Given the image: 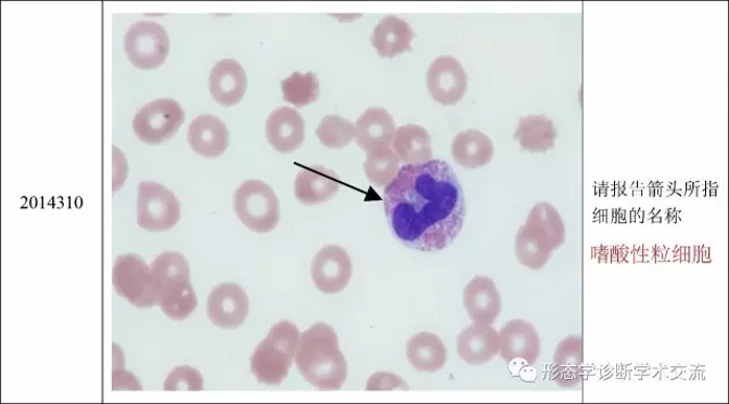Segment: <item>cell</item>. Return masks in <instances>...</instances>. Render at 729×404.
I'll list each match as a JSON object with an SVG mask.
<instances>
[{
	"label": "cell",
	"mask_w": 729,
	"mask_h": 404,
	"mask_svg": "<svg viewBox=\"0 0 729 404\" xmlns=\"http://www.w3.org/2000/svg\"><path fill=\"white\" fill-rule=\"evenodd\" d=\"M383 200L393 234L409 249L444 251L463 229L464 192L446 161L401 167L385 187Z\"/></svg>",
	"instance_id": "1"
},
{
	"label": "cell",
	"mask_w": 729,
	"mask_h": 404,
	"mask_svg": "<svg viewBox=\"0 0 729 404\" xmlns=\"http://www.w3.org/2000/svg\"><path fill=\"white\" fill-rule=\"evenodd\" d=\"M302 376L321 391H338L345 386L348 365L338 346L334 328L318 323L306 330L295 353Z\"/></svg>",
	"instance_id": "2"
},
{
	"label": "cell",
	"mask_w": 729,
	"mask_h": 404,
	"mask_svg": "<svg viewBox=\"0 0 729 404\" xmlns=\"http://www.w3.org/2000/svg\"><path fill=\"white\" fill-rule=\"evenodd\" d=\"M565 242V226L559 211L547 201L537 204L515 237V255L523 265L539 271Z\"/></svg>",
	"instance_id": "3"
},
{
	"label": "cell",
	"mask_w": 729,
	"mask_h": 404,
	"mask_svg": "<svg viewBox=\"0 0 729 404\" xmlns=\"http://www.w3.org/2000/svg\"><path fill=\"white\" fill-rule=\"evenodd\" d=\"M298 327L290 322L273 325L267 338L251 356V372L260 385L279 387L289 376V370L300 342Z\"/></svg>",
	"instance_id": "4"
},
{
	"label": "cell",
	"mask_w": 729,
	"mask_h": 404,
	"mask_svg": "<svg viewBox=\"0 0 729 404\" xmlns=\"http://www.w3.org/2000/svg\"><path fill=\"white\" fill-rule=\"evenodd\" d=\"M153 273L163 284L159 308L175 322L189 318L199 300L191 283L190 263L175 251L159 255L151 264Z\"/></svg>",
	"instance_id": "5"
},
{
	"label": "cell",
	"mask_w": 729,
	"mask_h": 404,
	"mask_svg": "<svg viewBox=\"0 0 729 404\" xmlns=\"http://www.w3.org/2000/svg\"><path fill=\"white\" fill-rule=\"evenodd\" d=\"M112 283L117 295L136 308L149 309L162 301L163 284L139 256L118 257L113 265Z\"/></svg>",
	"instance_id": "6"
},
{
	"label": "cell",
	"mask_w": 729,
	"mask_h": 404,
	"mask_svg": "<svg viewBox=\"0 0 729 404\" xmlns=\"http://www.w3.org/2000/svg\"><path fill=\"white\" fill-rule=\"evenodd\" d=\"M234 210L244 226L258 234L269 233L280 221V200L261 181L244 182L235 192Z\"/></svg>",
	"instance_id": "7"
},
{
	"label": "cell",
	"mask_w": 729,
	"mask_h": 404,
	"mask_svg": "<svg viewBox=\"0 0 729 404\" xmlns=\"http://www.w3.org/2000/svg\"><path fill=\"white\" fill-rule=\"evenodd\" d=\"M186 121V112L171 99H159L144 105L133 118L136 136L149 145L169 142Z\"/></svg>",
	"instance_id": "8"
},
{
	"label": "cell",
	"mask_w": 729,
	"mask_h": 404,
	"mask_svg": "<svg viewBox=\"0 0 729 404\" xmlns=\"http://www.w3.org/2000/svg\"><path fill=\"white\" fill-rule=\"evenodd\" d=\"M125 51L139 69L154 70L162 66L170 51L166 29L154 21L136 22L125 35Z\"/></svg>",
	"instance_id": "9"
},
{
	"label": "cell",
	"mask_w": 729,
	"mask_h": 404,
	"mask_svg": "<svg viewBox=\"0 0 729 404\" xmlns=\"http://www.w3.org/2000/svg\"><path fill=\"white\" fill-rule=\"evenodd\" d=\"M180 220V204L176 195L164 185L143 182L137 200V223L148 232L164 233Z\"/></svg>",
	"instance_id": "10"
},
{
	"label": "cell",
	"mask_w": 729,
	"mask_h": 404,
	"mask_svg": "<svg viewBox=\"0 0 729 404\" xmlns=\"http://www.w3.org/2000/svg\"><path fill=\"white\" fill-rule=\"evenodd\" d=\"M310 273L319 290L324 295H337L351 279L353 262L344 248L328 245L315 256Z\"/></svg>",
	"instance_id": "11"
},
{
	"label": "cell",
	"mask_w": 729,
	"mask_h": 404,
	"mask_svg": "<svg viewBox=\"0 0 729 404\" xmlns=\"http://www.w3.org/2000/svg\"><path fill=\"white\" fill-rule=\"evenodd\" d=\"M426 86L433 100L443 105L458 104L468 91V75L452 56H439L427 69Z\"/></svg>",
	"instance_id": "12"
},
{
	"label": "cell",
	"mask_w": 729,
	"mask_h": 404,
	"mask_svg": "<svg viewBox=\"0 0 729 404\" xmlns=\"http://www.w3.org/2000/svg\"><path fill=\"white\" fill-rule=\"evenodd\" d=\"M250 310L245 290L238 284H220L208 297L207 312L212 323L221 329H236Z\"/></svg>",
	"instance_id": "13"
},
{
	"label": "cell",
	"mask_w": 729,
	"mask_h": 404,
	"mask_svg": "<svg viewBox=\"0 0 729 404\" xmlns=\"http://www.w3.org/2000/svg\"><path fill=\"white\" fill-rule=\"evenodd\" d=\"M500 356L508 364L515 361L534 366L540 356L541 342L535 326L526 321L513 320L498 333Z\"/></svg>",
	"instance_id": "14"
},
{
	"label": "cell",
	"mask_w": 729,
	"mask_h": 404,
	"mask_svg": "<svg viewBox=\"0 0 729 404\" xmlns=\"http://www.w3.org/2000/svg\"><path fill=\"white\" fill-rule=\"evenodd\" d=\"M269 144L280 153L298 151L306 139V123L293 107L281 106L273 109L266 122Z\"/></svg>",
	"instance_id": "15"
},
{
	"label": "cell",
	"mask_w": 729,
	"mask_h": 404,
	"mask_svg": "<svg viewBox=\"0 0 729 404\" xmlns=\"http://www.w3.org/2000/svg\"><path fill=\"white\" fill-rule=\"evenodd\" d=\"M463 303L472 322L493 325L501 312V298L495 282L476 276L463 291Z\"/></svg>",
	"instance_id": "16"
},
{
	"label": "cell",
	"mask_w": 729,
	"mask_h": 404,
	"mask_svg": "<svg viewBox=\"0 0 729 404\" xmlns=\"http://www.w3.org/2000/svg\"><path fill=\"white\" fill-rule=\"evenodd\" d=\"M341 188L337 174L323 167L311 166L295 178L294 194L303 205L317 206L333 198Z\"/></svg>",
	"instance_id": "17"
},
{
	"label": "cell",
	"mask_w": 729,
	"mask_h": 404,
	"mask_svg": "<svg viewBox=\"0 0 729 404\" xmlns=\"http://www.w3.org/2000/svg\"><path fill=\"white\" fill-rule=\"evenodd\" d=\"M498 331L490 325L474 323L463 329L458 338V352L471 366H482L494 361L499 353Z\"/></svg>",
	"instance_id": "18"
},
{
	"label": "cell",
	"mask_w": 729,
	"mask_h": 404,
	"mask_svg": "<svg viewBox=\"0 0 729 404\" xmlns=\"http://www.w3.org/2000/svg\"><path fill=\"white\" fill-rule=\"evenodd\" d=\"M247 79L243 66L235 60L219 61L210 73L209 88L214 100L222 106L239 104L246 92Z\"/></svg>",
	"instance_id": "19"
},
{
	"label": "cell",
	"mask_w": 729,
	"mask_h": 404,
	"mask_svg": "<svg viewBox=\"0 0 729 404\" xmlns=\"http://www.w3.org/2000/svg\"><path fill=\"white\" fill-rule=\"evenodd\" d=\"M356 143L363 151L392 146L397 131L393 116L383 107H370L356 122Z\"/></svg>",
	"instance_id": "20"
},
{
	"label": "cell",
	"mask_w": 729,
	"mask_h": 404,
	"mask_svg": "<svg viewBox=\"0 0 729 404\" xmlns=\"http://www.w3.org/2000/svg\"><path fill=\"white\" fill-rule=\"evenodd\" d=\"M191 148L205 159H216L230 144V133L217 117L204 115L195 118L188 133Z\"/></svg>",
	"instance_id": "21"
},
{
	"label": "cell",
	"mask_w": 729,
	"mask_h": 404,
	"mask_svg": "<svg viewBox=\"0 0 729 404\" xmlns=\"http://www.w3.org/2000/svg\"><path fill=\"white\" fill-rule=\"evenodd\" d=\"M415 32L407 22L396 15L383 17L375 27L371 41L381 57L393 58L412 51Z\"/></svg>",
	"instance_id": "22"
},
{
	"label": "cell",
	"mask_w": 729,
	"mask_h": 404,
	"mask_svg": "<svg viewBox=\"0 0 729 404\" xmlns=\"http://www.w3.org/2000/svg\"><path fill=\"white\" fill-rule=\"evenodd\" d=\"M584 349L580 335L564 339L554 354L552 378L563 389H575L583 381Z\"/></svg>",
	"instance_id": "23"
},
{
	"label": "cell",
	"mask_w": 729,
	"mask_h": 404,
	"mask_svg": "<svg viewBox=\"0 0 729 404\" xmlns=\"http://www.w3.org/2000/svg\"><path fill=\"white\" fill-rule=\"evenodd\" d=\"M494 153L491 140L486 133L476 129L456 134L451 143V155L455 162L466 169H477L489 165Z\"/></svg>",
	"instance_id": "24"
},
{
	"label": "cell",
	"mask_w": 729,
	"mask_h": 404,
	"mask_svg": "<svg viewBox=\"0 0 729 404\" xmlns=\"http://www.w3.org/2000/svg\"><path fill=\"white\" fill-rule=\"evenodd\" d=\"M392 147L404 166H417L432 160L431 136L419 125H405L397 129Z\"/></svg>",
	"instance_id": "25"
},
{
	"label": "cell",
	"mask_w": 729,
	"mask_h": 404,
	"mask_svg": "<svg viewBox=\"0 0 729 404\" xmlns=\"http://www.w3.org/2000/svg\"><path fill=\"white\" fill-rule=\"evenodd\" d=\"M408 362L422 373H437L447 363V349L439 336L422 331L407 342Z\"/></svg>",
	"instance_id": "26"
},
{
	"label": "cell",
	"mask_w": 729,
	"mask_h": 404,
	"mask_svg": "<svg viewBox=\"0 0 729 404\" xmlns=\"http://www.w3.org/2000/svg\"><path fill=\"white\" fill-rule=\"evenodd\" d=\"M558 136L553 121L545 116L522 118L514 134L522 149L545 153L553 149Z\"/></svg>",
	"instance_id": "27"
},
{
	"label": "cell",
	"mask_w": 729,
	"mask_h": 404,
	"mask_svg": "<svg viewBox=\"0 0 729 404\" xmlns=\"http://www.w3.org/2000/svg\"><path fill=\"white\" fill-rule=\"evenodd\" d=\"M367 154L363 169L369 181L376 187L389 186L400 169V161L393 147H378Z\"/></svg>",
	"instance_id": "28"
},
{
	"label": "cell",
	"mask_w": 729,
	"mask_h": 404,
	"mask_svg": "<svg viewBox=\"0 0 729 404\" xmlns=\"http://www.w3.org/2000/svg\"><path fill=\"white\" fill-rule=\"evenodd\" d=\"M282 92L285 102L304 107L319 97V80L312 73H294L282 81Z\"/></svg>",
	"instance_id": "29"
},
{
	"label": "cell",
	"mask_w": 729,
	"mask_h": 404,
	"mask_svg": "<svg viewBox=\"0 0 729 404\" xmlns=\"http://www.w3.org/2000/svg\"><path fill=\"white\" fill-rule=\"evenodd\" d=\"M316 136L328 148L346 147L356 139V126L340 116H327L317 127Z\"/></svg>",
	"instance_id": "30"
},
{
	"label": "cell",
	"mask_w": 729,
	"mask_h": 404,
	"mask_svg": "<svg viewBox=\"0 0 729 404\" xmlns=\"http://www.w3.org/2000/svg\"><path fill=\"white\" fill-rule=\"evenodd\" d=\"M204 380L201 373L192 367L175 368L165 381V391H202Z\"/></svg>",
	"instance_id": "31"
},
{
	"label": "cell",
	"mask_w": 729,
	"mask_h": 404,
	"mask_svg": "<svg viewBox=\"0 0 729 404\" xmlns=\"http://www.w3.org/2000/svg\"><path fill=\"white\" fill-rule=\"evenodd\" d=\"M368 391L409 390L406 381L393 373L380 372L371 376L367 386Z\"/></svg>",
	"instance_id": "32"
}]
</instances>
